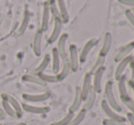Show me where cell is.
<instances>
[{
    "label": "cell",
    "instance_id": "6da1fadb",
    "mask_svg": "<svg viewBox=\"0 0 134 125\" xmlns=\"http://www.w3.org/2000/svg\"><path fill=\"white\" fill-rule=\"evenodd\" d=\"M105 96H106V101L109 106L114 110L115 111H121L122 108L118 103L116 98H115L114 92H113V83L112 81H108L105 85Z\"/></svg>",
    "mask_w": 134,
    "mask_h": 125
},
{
    "label": "cell",
    "instance_id": "7a4b0ae2",
    "mask_svg": "<svg viewBox=\"0 0 134 125\" xmlns=\"http://www.w3.org/2000/svg\"><path fill=\"white\" fill-rule=\"evenodd\" d=\"M2 100H5L8 102L9 104L11 105V107L13 108V110L15 111V113H16V117L18 119H20L24 114L23 109H22L21 104L18 102V100L16 99H15L13 96L8 95V94H2L1 96Z\"/></svg>",
    "mask_w": 134,
    "mask_h": 125
},
{
    "label": "cell",
    "instance_id": "3957f363",
    "mask_svg": "<svg viewBox=\"0 0 134 125\" xmlns=\"http://www.w3.org/2000/svg\"><path fill=\"white\" fill-rule=\"evenodd\" d=\"M69 62L70 65V69L72 71H77L80 66V56L78 53V48L75 45H70L69 48Z\"/></svg>",
    "mask_w": 134,
    "mask_h": 125
},
{
    "label": "cell",
    "instance_id": "277c9868",
    "mask_svg": "<svg viewBox=\"0 0 134 125\" xmlns=\"http://www.w3.org/2000/svg\"><path fill=\"white\" fill-rule=\"evenodd\" d=\"M21 106L22 109H23V111L32 113V114H46V113H48L50 111V108L48 107V106H36L28 103H23L21 104Z\"/></svg>",
    "mask_w": 134,
    "mask_h": 125
},
{
    "label": "cell",
    "instance_id": "5b68a950",
    "mask_svg": "<svg viewBox=\"0 0 134 125\" xmlns=\"http://www.w3.org/2000/svg\"><path fill=\"white\" fill-rule=\"evenodd\" d=\"M101 108H102L105 114L109 117V119H111V120H114V121H119V122H125L126 121H127L124 117H122L121 115L118 114V113L108 104V102L105 100H103L102 101H101Z\"/></svg>",
    "mask_w": 134,
    "mask_h": 125
},
{
    "label": "cell",
    "instance_id": "8992f818",
    "mask_svg": "<svg viewBox=\"0 0 134 125\" xmlns=\"http://www.w3.org/2000/svg\"><path fill=\"white\" fill-rule=\"evenodd\" d=\"M50 97V94L46 92V93L41 94H22V98L26 102L28 103H39V102H44L47 100H48Z\"/></svg>",
    "mask_w": 134,
    "mask_h": 125
},
{
    "label": "cell",
    "instance_id": "52a82bcc",
    "mask_svg": "<svg viewBox=\"0 0 134 125\" xmlns=\"http://www.w3.org/2000/svg\"><path fill=\"white\" fill-rule=\"evenodd\" d=\"M98 44V39H91L88 41V42L85 44V46L83 47L82 50H81L80 56V62L83 63V62L86 61L87 58H88V55L90 54V52L91 51L92 48Z\"/></svg>",
    "mask_w": 134,
    "mask_h": 125
},
{
    "label": "cell",
    "instance_id": "ba28073f",
    "mask_svg": "<svg viewBox=\"0 0 134 125\" xmlns=\"http://www.w3.org/2000/svg\"><path fill=\"white\" fill-rule=\"evenodd\" d=\"M131 55L126 57V58H124L123 59H121L120 62H118L119 64H118V66H117L116 70H115V73H114V77H115V79H116V80H118V79L123 75L124 70H125L126 68L131 64Z\"/></svg>",
    "mask_w": 134,
    "mask_h": 125
},
{
    "label": "cell",
    "instance_id": "9c48e42d",
    "mask_svg": "<svg viewBox=\"0 0 134 125\" xmlns=\"http://www.w3.org/2000/svg\"><path fill=\"white\" fill-rule=\"evenodd\" d=\"M133 50H134V41H131V42H130L129 44L125 45V46L122 47V48H120V51H119V52L117 53L116 56H115L114 61L120 62V60L123 59L124 58L130 56L131 52L133 51Z\"/></svg>",
    "mask_w": 134,
    "mask_h": 125
},
{
    "label": "cell",
    "instance_id": "30bf717a",
    "mask_svg": "<svg viewBox=\"0 0 134 125\" xmlns=\"http://www.w3.org/2000/svg\"><path fill=\"white\" fill-rule=\"evenodd\" d=\"M83 102V98L81 95V91H80V87H77L76 90H75V95H74V100L72 101V104L70 105L69 109V111L70 112H76L80 110V108L81 107V104Z\"/></svg>",
    "mask_w": 134,
    "mask_h": 125
},
{
    "label": "cell",
    "instance_id": "8fae6325",
    "mask_svg": "<svg viewBox=\"0 0 134 125\" xmlns=\"http://www.w3.org/2000/svg\"><path fill=\"white\" fill-rule=\"evenodd\" d=\"M61 28H62L61 18H60L59 17H56V18H55V22H54V28H53V30H52L51 35H50L49 39H48V42L53 43L59 37Z\"/></svg>",
    "mask_w": 134,
    "mask_h": 125
},
{
    "label": "cell",
    "instance_id": "7c38bea8",
    "mask_svg": "<svg viewBox=\"0 0 134 125\" xmlns=\"http://www.w3.org/2000/svg\"><path fill=\"white\" fill-rule=\"evenodd\" d=\"M105 67H102L99 69L95 73H94V79H93V86L92 88L95 90L97 93H99L101 91V81H102L103 74L105 72Z\"/></svg>",
    "mask_w": 134,
    "mask_h": 125
},
{
    "label": "cell",
    "instance_id": "4fadbf2b",
    "mask_svg": "<svg viewBox=\"0 0 134 125\" xmlns=\"http://www.w3.org/2000/svg\"><path fill=\"white\" fill-rule=\"evenodd\" d=\"M91 81H92L91 75H90V73H86L84 76V79H83L82 87L80 88V91H81V95H82V98H83V101H84V100L86 99L88 92H90V90H91V88H92Z\"/></svg>",
    "mask_w": 134,
    "mask_h": 125
},
{
    "label": "cell",
    "instance_id": "5bb4252c",
    "mask_svg": "<svg viewBox=\"0 0 134 125\" xmlns=\"http://www.w3.org/2000/svg\"><path fill=\"white\" fill-rule=\"evenodd\" d=\"M111 44H112V36H111V34L109 33V32H107V33L105 34V36H104L102 47H101L100 50H99V56L106 57L108 55V53L109 52Z\"/></svg>",
    "mask_w": 134,
    "mask_h": 125
},
{
    "label": "cell",
    "instance_id": "9a60e30c",
    "mask_svg": "<svg viewBox=\"0 0 134 125\" xmlns=\"http://www.w3.org/2000/svg\"><path fill=\"white\" fill-rule=\"evenodd\" d=\"M97 94L98 93L95 91V90H94L93 88H91V90H90V92H88V96H87L86 99L84 100L85 103H84L83 108H82L84 111H90V110L92 109V107H93L94 104H95L96 96H97Z\"/></svg>",
    "mask_w": 134,
    "mask_h": 125
},
{
    "label": "cell",
    "instance_id": "2e32d148",
    "mask_svg": "<svg viewBox=\"0 0 134 125\" xmlns=\"http://www.w3.org/2000/svg\"><path fill=\"white\" fill-rule=\"evenodd\" d=\"M67 39L68 34H63V35L60 36L58 41V48H56L62 59L67 58V52H66V42H67Z\"/></svg>",
    "mask_w": 134,
    "mask_h": 125
},
{
    "label": "cell",
    "instance_id": "e0dca14e",
    "mask_svg": "<svg viewBox=\"0 0 134 125\" xmlns=\"http://www.w3.org/2000/svg\"><path fill=\"white\" fill-rule=\"evenodd\" d=\"M118 89H119V93H120V100L124 99V98H127L130 96L127 90V80H126L125 75H122L121 77L118 79Z\"/></svg>",
    "mask_w": 134,
    "mask_h": 125
},
{
    "label": "cell",
    "instance_id": "ac0fdd59",
    "mask_svg": "<svg viewBox=\"0 0 134 125\" xmlns=\"http://www.w3.org/2000/svg\"><path fill=\"white\" fill-rule=\"evenodd\" d=\"M60 56L56 48L52 50V71L55 74H58L60 69Z\"/></svg>",
    "mask_w": 134,
    "mask_h": 125
},
{
    "label": "cell",
    "instance_id": "d6986e66",
    "mask_svg": "<svg viewBox=\"0 0 134 125\" xmlns=\"http://www.w3.org/2000/svg\"><path fill=\"white\" fill-rule=\"evenodd\" d=\"M41 39H42V30H39L36 33L33 41V50L37 56H39L41 53Z\"/></svg>",
    "mask_w": 134,
    "mask_h": 125
},
{
    "label": "cell",
    "instance_id": "ffe728a7",
    "mask_svg": "<svg viewBox=\"0 0 134 125\" xmlns=\"http://www.w3.org/2000/svg\"><path fill=\"white\" fill-rule=\"evenodd\" d=\"M69 71H70V65H69V59L67 58L63 59V65H62V69L60 70V72H58L57 76L58 78V80H62L64 79L68 75H69Z\"/></svg>",
    "mask_w": 134,
    "mask_h": 125
},
{
    "label": "cell",
    "instance_id": "44dd1931",
    "mask_svg": "<svg viewBox=\"0 0 134 125\" xmlns=\"http://www.w3.org/2000/svg\"><path fill=\"white\" fill-rule=\"evenodd\" d=\"M49 63H50V56L48 54V55H46V56L44 57L42 62L39 64L38 67H37V69L34 70V73H35L36 75H37V76L42 74V73L44 72L45 69L48 68V64H49Z\"/></svg>",
    "mask_w": 134,
    "mask_h": 125
},
{
    "label": "cell",
    "instance_id": "7402d4cb",
    "mask_svg": "<svg viewBox=\"0 0 134 125\" xmlns=\"http://www.w3.org/2000/svg\"><path fill=\"white\" fill-rule=\"evenodd\" d=\"M24 81L26 82H30V83H34V84L39 85V86H45L46 82L41 79V78L39 76H36V75H25L22 78Z\"/></svg>",
    "mask_w": 134,
    "mask_h": 125
},
{
    "label": "cell",
    "instance_id": "603a6c76",
    "mask_svg": "<svg viewBox=\"0 0 134 125\" xmlns=\"http://www.w3.org/2000/svg\"><path fill=\"white\" fill-rule=\"evenodd\" d=\"M0 105L3 108V111L5 113L7 116L12 117V118H16V113H15V111L13 110V108L11 107V105L5 100H2L1 102H0Z\"/></svg>",
    "mask_w": 134,
    "mask_h": 125
},
{
    "label": "cell",
    "instance_id": "cb8c5ba5",
    "mask_svg": "<svg viewBox=\"0 0 134 125\" xmlns=\"http://www.w3.org/2000/svg\"><path fill=\"white\" fill-rule=\"evenodd\" d=\"M105 59H106V57H102V56L98 57V58L96 59V62L94 63V65L92 66L91 69H90V71L88 73H90V75H93L99 69L104 67L103 65H104V63H105Z\"/></svg>",
    "mask_w": 134,
    "mask_h": 125
},
{
    "label": "cell",
    "instance_id": "d4e9b609",
    "mask_svg": "<svg viewBox=\"0 0 134 125\" xmlns=\"http://www.w3.org/2000/svg\"><path fill=\"white\" fill-rule=\"evenodd\" d=\"M58 7H59V11H60V18L64 22H68V20H69V14H68L65 2H64V0H58Z\"/></svg>",
    "mask_w": 134,
    "mask_h": 125
},
{
    "label": "cell",
    "instance_id": "484cf974",
    "mask_svg": "<svg viewBox=\"0 0 134 125\" xmlns=\"http://www.w3.org/2000/svg\"><path fill=\"white\" fill-rule=\"evenodd\" d=\"M86 113H87L86 111H84L83 109L80 110L78 112V114L73 117L72 121L70 122L69 125H80L84 121V119L86 118Z\"/></svg>",
    "mask_w": 134,
    "mask_h": 125
},
{
    "label": "cell",
    "instance_id": "4316f807",
    "mask_svg": "<svg viewBox=\"0 0 134 125\" xmlns=\"http://www.w3.org/2000/svg\"><path fill=\"white\" fill-rule=\"evenodd\" d=\"M73 117H74V113L69 111L61 120L53 122V123H51V125H69L70 122L72 121Z\"/></svg>",
    "mask_w": 134,
    "mask_h": 125
},
{
    "label": "cell",
    "instance_id": "83f0119b",
    "mask_svg": "<svg viewBox=\"0 0 134 125\" xmlns=\"http://www.w3.org/2000/svg\"><path fill=\"white\" fill-rule=\"evenodd\" d=\"M48 22H49V9H48V7L46 6V7H45V9H44V14H43L42 25H41L42 31H45V30L48 29Z\"/></svg>",
    "mask_w": 134,
    "mask_h": 125
},
{
    "label": "cell",
    "instance_id": "f1b7e54d",
    "mask_svg": "<svg viewBox=\"0 0 134 125\" xmlns=\"http://www.w3.org/2000/svg\"><path fill=\"white\" fill-rule=\"evenodd\" d=\"M39 77L41 78V79H42L44 82H49V83H56V82H58V76L56 75H48V74H44V73H42V74L38 75Z\"/></svg>",
    "mask_w": 134,
    "mask_h": 125
},
{
    "label": "cell",
    "instance_id": "f546056e",
    "mask_svg": "<svg viewBox=\"0 0 134 125\" xmlns=\"http://www.w3.org/2000/svg\"><path fill=\"white\" fill-rule=\"evenodd\" d=\"M121 101H122V103H123L124 105H125L126 107L130 110L131 113H132V114L134 115V101H133V100L129 96V97L122 99Z\"/></svg>",
    "mask_w": 134,
    "mask_h": 125
},
{
    "label": "cell",
    "instance_id": "4dcf8cb0",
    "mask_svg": "<svg viewBox=\"0 0 134 125\" xmlns=\"http://www.w3.org/2000/svg\"><path fill=\"white\" fill-rule=\"evenodd\" d=\"M103 124L104 125H127L125 122H119V121H114L111 119H105L103 121Z\"/></svg>",
    "mask_w": 134,
    "mask_h": 125
},
{
    "label": "cell",
    "instance_id": "1f68e13d",
    "mask_svg": "<svg viewBox=\"0 0 134 125\" xmlns=\"http://www.w3.org/2000/svg\"><path fill=\"white\" fill-rule=\"evenodd\" d=\"M125 16H126V18H127V19L131 22V25L134 26V14L132 11L130 10V9H127V10L125 11Z\"/></svg>",
    "mask_w": 134,
    "mask_h": 125
},
{
    "label": "cell",
    "instance_id": "d6a6232c",
    "mask_svg": "<svg viewBox=\"0 0 134 125\" xmlns=\"http://www.w3.org/2000/svg\"><path fill=\"white\" fill-rule=\"evenodd\" d=\"M118 2L124 6L134 7V0H118Z\"/></svg>",
    "mask_w": 134,
    "mask_h": 125
},
{
    "label": "cell",
    "instance_id": "836d02e7",
    "mask_svg": "<svg viewBox=\"0 0 134 125\" xmlns=\"http://www.w3.org/2000/svg\"><path fill=\"white\" fill-rule=\"evenodd\" d=\"M130 67H131V76L130 80L128 81V83H134V63L131 62Z\"/></svg>",
    "mask_w": 134,
    "mask_h": 125
},
{
    "label": "cell",
    "instance_id": "e575fe53",
    "mask_svg": "<svg viewBox=\"0 0 134 125\" xmlns=\"http://www.w3.org/2000/svg\"><path fill=\"white\" fill-rule=\"evenodd\" d=\"M126 117H127V119H126V120H127L128 122H130V124H131V125H134V115L132 114V113L128 112L127 115H126Z\"/></svg>",
    "mask_w": 134,
    "mask_h": 125
},
{
    "label": "cell",
    "instance_id": "d590c367",
    "mask_svg": "<svg viewBox=\"0 0 134 125\" xmlns=\"http://www.w3.org/2000/svg\"><path fill=\"white\" fill-rule=\"evenodd\" d=\"M5 118H7V115H5V113L3 111H0V122L5 120Z\"/></svg>",
    "mask_w": 134,
    "mask_h": 125
},
{
    "label": "cell",
    "instance_id": "8d00e7d4",
    "mask_svg": "<svg viewBox=\"0 0 134 125\" xmlns=\"http://www.w3.org/2000/svg\"><path fill=\"white\" fill-rule=\"evenodd\" d=\"M129 84V86L131 88V90H132V92H133V101H134V83H128Z\"/></svg>",
    "mask_w": 134,
    "mask_h": 125
},
{
    "label": "cell",
    "instance_id": "74e56055",
    "mask_svg": "<svg viewBox=\"0 0 134 125\" xmlns=\"http://www.w3.org/2000/svg\"><path fill=\"white\" fill-rule=\"evenodd\" d=\"M12 125H27V124H26L25 122H18V123H15Z\"/></svg>",
    "mask_w": 134,
    "mask_h": 125
},
{
    "label": "cell",
    "instance_id": "f35d334b",
    "mask_svg": "<svg viewBox=\"0 0 134 125\" xmlns=\"http://www.w3.org/2000/svg\"><path fill=\"white\" fill-rule=\"evenodd\" d=\"M133 51H134V50H133ZM131 62H132V63H134V53H133L132 56H131Z\"/></svg>",
    "mask_w": 134,
    "mask_h": 125
},
{
    "label": "cell",
    "instance_id": "ab89813d",
    "mask_svg": "<svg viewBox=\"0 0 134 125\" xmlns=\"http://www.w3.org/2000/svg\"><path fill=\"white\" fill-rule=\"evenodd\" d=\"M131 11H132V12H133V14H134V7H133L132 9H131Z\"/></svg>",
    "mask_w": 134,
    "mask_h": 125
},
{
    "label": "cell",
    "instance_id": "60d3db41",
    "mask_svg": "<svg viewBox=\"0 0 134 125\" xmlns=\"http://www.w3.org/2000/svg\"><path fill=\"white\" fill-rule=\"evenodd\" d=\"M0 125H2V124H1V123H0Z\"/></svg>",
    "mask_w": 134,
    "mask_h": 125
},
{
    "label": "cell",
    "instance_id": "b9f144b4",
    "mask_svg": "<svg viewBox=\"0 0 134 125\" xmlns=\"http://www.w3.org/2000/svg\"><path fill=\"white\" fill-rule=\"evenodd\" d=\"M0 102H1V100H0Z\"/></svg>",
    "mask_w": 134,
    "mask_h": 125
}]
</instances>
